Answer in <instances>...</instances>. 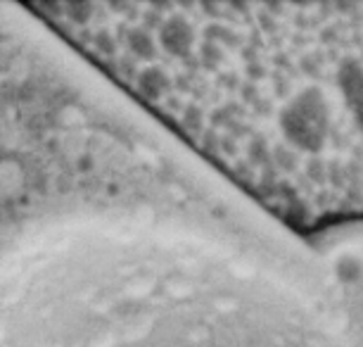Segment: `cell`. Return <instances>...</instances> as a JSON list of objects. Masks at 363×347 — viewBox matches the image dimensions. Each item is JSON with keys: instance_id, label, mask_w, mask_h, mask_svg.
I'll return each instance as SVG.
<instances>
[{"instance_id": "obj_2", "label": "cell", "mask_w": 363, "mask_h": 347, "mask_svg": "<svg viewBox=\"0 0 363 347\" xmlns=\"http://www.w3.org/2000/svg\"><path fill=\"white\" fill-rule=\"evenodd\" d=\"M0 347H361L323 300L228 276L72 285L0 316Z\"/></svg>"}, {"instance_id": "obj_1", "label": "cell", "mask_w": 363, "mask_h": 347, "mask_svg": "<svg viewBox=\"0 0 363 347\" xmlns=\"http://www.w3.org/2000/svg\"><path fill=\"white\" fill-rule=\"evenodd\" d=\"M31 15L287 233L363 221V3H38Z\"/></svg>"}]
</instances>
